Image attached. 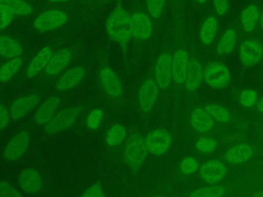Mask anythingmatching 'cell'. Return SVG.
Wrapping results in <instances>:
<instances>
[{
  "label": "cell",
  "instance_id": "obj_1",
  "mask_svg": "<svg viewBox=\"0 0 263 197\" xmlns=\"http://www.w3.org/2000/svg\"><path fill=\"white\" fill-rule=\"evenodd\" d=\"M106 30L109 37L117 43L125 46L132 37L130 32V19L129 13L119 1L113 11L110 13L107 23Z\"/></svg>",
  "mask_w": 263,
  "mask_h": 197
},
{
  "label": "cell",
  "instance_id": "obj_2",
  "mask_svg": "<svg viewBox=\"0 0 263 197\" xmlns=\"http://www.w3.org/2000/svg\"><path fill=\"white\" fill-rule=\"evenodd\" d=\"M148 151L145 145V139L138 132L132 133L123 147L122 157L124 163L133 170H138L144 164Z\"/></svg>",
  "mask_w": 263,
  "mask_h": 197
},
{
  "label": "cell",
  "instance_id": "obj_3",
  "mask_svg": "<svg viewBox=\"0 0 263 197\" xmlns=\"http://www.w3.org/2000/svg\"><path fill=\"white\" fill-rule=\"evenodd\" d=\"M82 112L80 106H73L55 113L53 117L43 125L46 134H57L71 127L79 118Z\"/></svg>",
  "mask_w": 263,
  "mask_h": 197
},
{
  "label": "cell",
  "instance_id": "obj_4",
  "mask_svg": "<svg viewBox=\"0 0 263 197\" xmlns=\"http://www.w3.org/2000/svg\"><path fill=\"white\" fill-rule=\"evenodd\" d=\"M132 37L139 41L149 39L153 33V19L146 10L136 8L129 13Z\"/></svg>",
  "mask_w": 263,
  "mask_h": 197
},
{
  "label": "cell",
  "instance_id": "obj_5",
  "mask_svg": "<svg viewBox=\"0 0 263 197\" xmlns=\"http://www.w3.org/2000/svg\"><path fill=\"white\" fill-rule=\"evenodd\" d=\"M231 79V72L227 65L219 61L209 63L203 69V82L212 88H223Z\"/></svg>",
  "mask_w": 263,
  "mask_h": 197
},
{
  "label": "cell",
  "instance_id": "obj_6",
  "mask_svg": "<svg viewBox=\"0 0 263 197\" xmlns=\"http://www.w3.org/2000/svg\"><path fill=\"white\" fill-rule=\"evenodd\" d=\"M69 18V14L64 9L51 8L39 13L33 21V27L40 32L50 31L64 26Z\"/></svg>",
  "mask_w": 263,
  "mask_h": 197
},
{
  "label": "cell",
  "instance_id": "obj_7",
  "mask_svg": "<svg viewBox=\"0 0 263 197\" xmlns=\"http://www.w3.org/2000/svg\"><path fill=\"white\" fill-rule=\"evenodd\" d=\"M173 136L171 132L164 128H156L151 130L145 137V145L148 153L154 156L165 154L172 147Z\"/></svg>",
  "mask_w": 263,
  "mask_h": 197
},
{
  "label": "cell",
  "instance_id": "obj_8",
  "mask_svg": "<svg viewBox=\"0 0 263 197\" xmlns=\"http://www.w3.org/2000/svg\"><path fill=\"white\" fill-rule=\"evenodd\" d=\"M159 95V86L152 77L141 84L138 93V104L143 113H149L155 106Z\"/></svg>",
  "mask_w": 263,
  "mask_h": 197
},
{
  "label": "cell",
  "instance_id": "obj_9",
  "mask_svg": "<svg viewBox=\"0 0 263 197\" xmlns=\"http://www.w3.org/2000/svg\"><path fill=\"white\" fill-rule=\"evenodd\" d=\"M31 143V134L27 130L20 131L9 140L3 150V157L7 161L20 159L28 150Z\"/></svg>",
  "mask_w": 263,
  "mask_h": 197
},
{
  "label": "cell",
  "instance_id": "obj_10",
  "mask_svg": "<svg viewBox=\"0 0 263 197\" xmlns=\"http://www.w3.org/2000/svg\"><path fill=\"white\" fill-rule=\"evenodd\" d=\"M154 79L161 89H166L172 84V54L168 51H163L158 55L154 66Z\"/></svg>",
  "mask_w": 263,
  "mask_h": 197
},
{
  "label": "cell",
  "instance_id": "obj_11",
  "mask_svg": "<svg viewBox=\"0 0 263 197\" xmlns=\"http://www.w3.org/2000/svg\"><path fill=\"white\" fill-rule=\"evenodd\" d=\"M200 179L208 185L219 184L226 175V165L218 159H209L204 161L198 169Z\"/></svg>",
  "mask_w": 263,
  "mask_h": 197
},
{
  "label": "cell",
  "instance_id": "obj_12",
  "mask_svg": "<svg viewBox=\"0 0 263 197\" xmlns=\"http://www.w3.org/2000/svg\"><path fill=\"white\" fill-rule=\"evenodd\" d=\"M238 57L246 67L258 64L263 57L262 44L256 39H246L238 47Z\"/></svg>",
  "mask_w": 263,
  "mask_h": 197
},
{
  "label": "cell",
  "instance_id": "obj_13",
  "mask_svg": "<svg viewBox=\"0 0 263 197\" xmlns=\"http://www.w3.org/2000/svg\"><path fill=\"white\" fill-rule=\"evenodd\" d=\"M190 57L188 51L184 47H178L172 54V69H173V81L177 85H183Z\"/></svg>",
  "mask_w": 263,
  "mask_h": 197
},
{
  "label": "cell",
  "instance_id": "obj_14",
  "mask_svg": "<svg viewBox=\"0 0 263 197\" xmlns=\"http://www.w3.org/2000/svg\"><path fill=\"white\" fill-rule=\"evenodd\" d=\"M100 82L104 91L111 97H119L123 92V86L118 75L110 68L103 67L100 71Z\"/></svg>",
  "mask_w": 263,
  "mask_h": 197
},
{
  "label": "cell",
  "instance_id": "obj_15",
  "mask_svg": "<svg viewBox=\"0 0 263 197\" xmlns=\"http://www.w3.org/2000/svg\"><path fill=\"white\" fill-rule=\"evenodd\" d=\"M40 101L39 93H30L16 98L9 108L10 116L14 120H18L34 109Z\"/></svg>",
  "mask_w": 263,
  "mask_h": 197
},
{
  "label": "cell",
  "instance_id": "obj_16",
  "mask_svg": "<svg viewBox=\"0 0 263 197\" xmlns=\"http://www.w3.org/2000/svg\"><path fill=\"white\" fill-rule=\"evenodd\" d=\"M204 67L197 57H191L183 85L189 92L195 91L203 82Z\"/></svg>",
  "mask_w": 263,
  "mask_h": 197
},
{
  "label": "cell",
  "instance_id": "obj_17",
  "mask_svg": "<svg viewBox=\"0 0 263 197\" xmlns=\"http://www.w3.org/2000/svg\"><path fill=\"white\" fill-rule=\"evenodd\" d=\"M61 104V98L58 95H51L45 100L36 110L33 122L36 125H44L47 123L53 115L57 113V110Z\"/></svg>",
  "mask_w": 263,
  "mask_h": 197
},
{
  "label": "cell",
  "instance_id": "obj_18",
  "mask_svg": "<svg viewBox=\"0 0 263 197\" xmlns=\"http://www.w3.org/2000/svg\"><path fill=\"white\" fill-rule=\"evenodd\" d=\"M254 155V149L249 144L239 143L231 146L224 153V158L229 164L240 165L248 162Z\"/></svg>",
  "mask_w": 263,
  "mask_h": 197
},
{
  "label": "cell",
  "instance_id": "obj_19",
  "mask_svg": "<svg viewBox=\"0 0 263 197\" xmlns=\"http://www.w3.org/2000/svg\"><path fill=\"white\" fill-rule=\"evenodd\" d=\"M21 189L28 194H36L42 188V178L34 168H25L18 175Z\"/></svg>",
  "mask_w": 263,
  "mask_h": 197
},
{
  "label": "cell",
  "instance_id": "obj_20",
  "mask_svg": "<svg viewBox=\"0 0 263 197\" xmlns=\"http://www.w3.org/2000/svg\"><path fill=\"white\" fill-rule=\"evenodd\" d=\"M85 74L86 72L83 67H73L60 76V78L57 81L55 88L60 91L69 90L78 85L84 79Z\"/></svg>",
  "mask_w": 263,
  "mask_h": 197
},
{
  "label": "cell",
  "instance_id": "obj_21",
  "mask_svg": "<svg viewBox=\"0 0 263 197\" xmlns=\"http://www.w3.org/2000/svg\"><path fill=\"white\" fill-rule=\"evenodd\" d=\"M190 124L196 132L208 133L214 128L215 120L211 117L204 107H197L191 112Z\"/></svg>",
  "mask_w": 263,
  "mask_h": 197
},
{
  "label": "cell",
  "instance_id": "obj_22",
  "mask_svg": "<svg viewBox=\"0 0 263 197\" xmlns=\"http://www.w3.org/2000/svg\"><path fill=\"white\" fill-rule=\"evenodd\" d=\"M261 9L256 3L247 4L239 14V25L243 32L251 33L253 32L257 25H259Z\"/></svg>",
  "mask_w": 263,
  "mask_h": 197
},
{
  "label": "cell",
  "instance_id": "obj_23",
  "mask_svg": "<svg viewBox=\"0 0 263 197\" xmlns=\"http://www.w3.org/2000/svg\"><path fill=\"white\" fill-rule=\"evenodd\" d=\"M72 58V52L65 48L62 49L54 54L51 55L49 58L46 67H45V72L48 76H54L59 73H61L71 62Z\"/></svg>",
  "mask_w": 263,
  "mask_h": 197
},
{
  "label": "cell",
  "instance_id": "obj_24",
  "mask_svg": "<svg viewBox=\"0 0 263 197\" xmlns=\"http://www.w3.org/2000/svg\"><path fill=\"white\" fill-rule=\"evenodd\" d=\"M52 55V48L51 46H45L43 47L29 63L27 70H26V75L29 78L35 77L37 74H39L43 69H45L49 58Z\"/></svg>",
  "mask_w": 263,
  "mask_h": 197
},
{
  "label": "cell",
  "instance_id": "obj_25",
  "mask_svg": "<svg viewBox=\"0 0 263 197\" xmlns=\"http://www.w3.org/2000/svg\"><path fill=\"white\" fill-rule=\"evenodd\" d=\"M219 23L215 15L206 16L199 28V39L203 45H211L217 36Z\"/></svg>",
  "mask_w": 263,
  "mask_h": 197
},
{
  "label": "cell",
  "instance_id": "obj_26",
  "mask_svg": "<svg viewBox=\"0 0 263 197\" xmlns=\"http://www.w3.org/2000/svg\"><path fill=\"white\" fill-rule=\"evenodd\" d=\"M236 40H237V34L233 27L227 28L222 35L220 36L219 40L216 44V51L220 55H227L230 54L235 46H236Z\"/></svg>",
  "mask_w": 263,
  "mask_h": 197
},
{
  "label": "cell",
  "instance_id": "obj_27",
  "mask_svg": "<svg viewBox=\"0 0 263 197\" xmlns=\"http://www.w3.org/2000/svg\"><path fill=\"white\" fill-rule=\"evenodd\" d=\"M24 49L18 41L7 35H0V54L4 57L13 58L21 56Z\"/></svg>",
  "mask_w": 263,
  "mask_h": 197
},
{
  "label": "cell",
  "instance_id": "obj_28",
  "mask_svg": "<svg viewBox=\"0 0 263 197\" xmlns=\"http://www.w3.org/2000/svg\"><path fill=\"white\" fill-rule=\"evenodd\" d=\"M13 13L14 16H28L34 13L35 6L26 0H0Z\"/></svg>",
  "mask_w": 263,
  "mask_h": 197
},
{
  "label": "cell",
  "instance_id": "obj_29",
  "mask_svg": "<svg viewBox=\"0 0 263 197\" xmlns=\"http://www.w3.org/2000/svg\"><path fill=\"white\" fill-rule=\"evenodd\" d=\"M23 65L22 57H13L0 67V82L5 83L9 81L21 69Z\"/></svg>",
  "mask_w": 263,
  "mask_h": 197
},
{
  "label": "cell",
  "instance_id": "obj_30",
  "mask_svg": "<svg viewBox=\"0 0 263 197\" xmlns=\"http://www.w3.org/2000/svg\"><path fill=\"white\" fill-rule=\"evenodd\" d=\"M204 109L208 111L211 117L215 120V122L226 124L231 120L230 111L226 107L220 104H209L204 107Z\"/></svg>",
  "mask_w": 263,
  "mask_h": 197
},
{
  "label": "cell",
  "instance_id": "obj_31",
  "mask_svg": "<svg viewBox=\"0 0 263 197\" xmlns=\"http://www.w3.org/2000/svg\"><path fill=\"white\" fill-rule=\"evenodd\" d=\"M226 194V188L224 186L213 184L205 187H201L193 190L188 194L190 197H221Z\"/></svg>",
  "mask_w": 263,
  "mask_h": 197
},
{
  "label": "cell",
  "instance_id": "obj_32",
  "mask_svg": "<svg viewBox=\"0 0 263 197\" xmlns=\"http://www.w3.org/2000/svg\"><path fill=\"white\" fill-rule=\"evenodd\" d=\"M125 135H126L125 127L120 123H116L108 129L106 133V144L109 147L116 146L125 139Z\"/></svg>",
  "mask_w": 263,
  "mask_h": 197
},
{
  "label": "cell",
  "instance_id": "obj_33",
  "mask_svg": "<svg viewBox=\"0 0 263 197\" xmlns=\"http://www.w3.org/2000/svg\"><path fill=\"white\" fill-rule=\"evenodd\" d=\"M145 10L153 21H158L163 15L167 0H144Z\"/></svg>",
  "mask_w": 263,
  "mask_h": 197
},
{
  "label": "cell",
  "instance_id": "obj_34",
  "mask_svg": "<svg viewBox=\"0 0 263 197\" xmlns=\"http://www.w3.org/2000/svg\"><path fill=\"white\" fill-rule=\"evenodd\" d=\"M217 141L210 136H200L196 140L194 147L197 152L201 154H210L214 152L217 148Z\"/></svg>",
  "mask_w": 263,
  "mask_h": 197
},
{
  "label": "cell",
  "instance_id": "obj_35",
  "mask_svg": "<svg viewBox=\"0 0 263 197\" xmlns=\"http://www.w3.org/2000/svg\"><path fill=\"white\" fill-rule=\"evenodd\" d=\"M199 162L195 157L186 156L181 160L179 164V169L183 174L191 175L199 169Z\"/></svg>",
  "mask_w": 263,
  "mask_h": 197
},
{
  "label": "cell",
  "instance_id": "obj_36",
  "mask_svg": "<svg viewBox=\"0 0 263 197\" xmlns=\"http://www.w3.org/2000/svg\"><path fill=\"white\" fill-rule=\"evenodd\" d=\"M238 102L245 108H253L258 102V93L254 89H245L238 94Z\"/></svg>",
  "mask_w": 263,
  "mask_h": 197
},
{
  "label": "cell",
  "instance_id": "obj_37",
  "mask_svg": "<svg viewBox=\"0 0 263 197\" xmlns=\"http://www.w3.org/2000/svg\"><path fill=\"white\" fill-rule=\"evenodd\" d=\"M103 115H104L103 110L100 108H96V109L91 110L86 118L87 127L90 130H96L100 126V124L103 120Z\"/></svg>",
  "mask_w": 263,
  "mask_h": 197
},
{
  "label": "cell",
  "instance_id": "obj_38",
  "mask_svg": "<svg viewBox=\"0 0 263 197\" xmlns=\"http://www.w3.org/2000/svg\"><path fill=\"white\" fill-rule=\"evenodd\" d=\"M13 17L14 15L11 10L3 2L0 1V30L8 27L12 22Z\"/></svg>",
  "mask_w": 263,
  "mask_h": 197
},
{
  "label": "cell",
  "instance_id": "obj_39",
  "mask_svg": "<svg viewBox=\"0 0 263 197\" xmlns=\"http://www.w3.org/2000/svg\"><path fill=\"white\" fill-rule=\"evenodd\" d=\"M21 195V192L11 184L5 181L0 182V197H17Z\"/></svg>",
  "mask_w": 263,
  "mask_h": 197
},
{
  "label": "cell",
  "instance_id": "obj_40",
  "mask_svg": "<svg viewBox=\"0 0 263 197\" xmlns=\"http://www.w3.org/2000/svg\"><path fill=\"white\" fill-rule=\"evenodd\" d=\"M212 5L215 13L219 16H224L229 10V0H212Z\"/></svg>",
  "mask_w": 263,
  "mask_h": 197
},
{
  "label": "cell",
  "instance_id": "obj_41",
  "mask_svg": "<svg viewBox=\"0 0 263 197\" xmlns=\"http://www.w3.org/2000/svg\"><path fill=\"white\" fill-rule=\"evenodd\" d=\"M81 196L82 197H103L104 189L101 184L96 183V184L91 185L87 190H85Z\"/></svg>",
  "mask_w": 263,
  "mask_h": 197
},
{
  "label": "cell",
  "instance_id": "obj_42",
  "mask_svg": "<svg viewBox=\"0 0 263 197\" xmlns=\"http://www.w3.org/2000/svg\"><path fill=\"white\" fill-rule=\"evenodd\" d=\"M10 117L11 116L9 110H7V108L4 105L0 104V130L8 125Z\"/></svg>",
  "mask_w": 263,
  "mask_h": 197
},
{
  "label": "cell",
  "instance_id": "obj_43",
  "mask_svg": "<svg viewBox=\"0 0 263 197\" xmlns=\"http://www.w3.org/2000/svg\"><path fill=\"white\" fill-rule=\"evenodd\" d=\"M111 0H86V3L90 6H103L109 3Z\"/></svg>",
  "mask_w": 263,
  "mask_h": 197
},
{
  "label": "cell",
  "instance_id": "obj_44",
  "mask_svg": "<svg viewBox=\"0 0 263 197\" xmlns=\"http://www.w3.org/2000/svg\"><path fill=\"white\" fill-rule=\"evenodd\" d=\"M47 3L49 4H53V5H58V4H65L68 2H71L72 0H45Z\"/></svg>",
  "mask_w": 263,
  "mask_h": 197
},
{
  "label": "cell",
  "instance_id": "obj_45",
  "mask_svg": "<svg viewBox=\"0 0 263 197\" xmlns=\"http://www.w3.org/2000/svg\"><path fill=\"white\" fill-rule=\"evenodd\" d=\"M256 107H257V110L259 111V113L263 114V95L260 98H258Z\"/></svg>",
  "mask_w": 263,
  "mask_h": 197
},
{
  "label": "cell",
  "instance_id": "obj_46",
  "mask_svg": "<svg viewBox=\"0 0 263 197\" xmlns=\"http://www.w3.org/2000/svg\"><path fill=\"white\" fill-rule=\"evenodd\" d=\"M168 1L172 3V5L175 7L176 10H179L183 3V0H168Z\"/></svg>",
  "mask_w": 263,
  "mask_h": 197
},
{
  "label": "cell",
  "instance_id": "obj_47",
  "mask_svg": "<svg viewBox=\"0 0 263 197\" xmlns=\"http://www.w3.org/2000/svg\"><path fill=\"white\" fill-rule=\"evenodd\" d=\"M259 26L261 29H263V8L261 9V12H260V18H259Z\"/></svg>",
  "mask_w": 263,
  "mask_h": 197
},
{
  "label": "cell",
  "instance_id": "obj_48",
  "mask_svg": "<svg viewBox=\"0 0 263 197\" xmlns=\"http://www.w3.org/2000/svg\"><path fill=\"white\" fill-rule=\"evenodd\" d=\"M253 196L254 197H263V190H259L257 192H254Z\"/></svg>",
  "mask_w": 263,
  "mask_h": 197
},
{
  "label": "cell",
  "instance_id": "obj_49",
  "mask_svg": "<svg viewBox=\"0 0 263 197\" xmlns=\"http://www.w3.org/2000/svg\"><path fill=\"white\" fill-rule=\"evenodd\" d=\"M196 4H199V5H204L208 3L209 0H193Z\"/></svg>",
  "mask_w": 263,
  "mask_h": 197
},
{
  "label": "cell",
  "instance_id": "obj_50",
  "mask_svg": "<svg viewBox=\"0 0 263 197\" xmlns=\"http://www.w3.org/2000/svg\"><path fill=\"white\" fill-rule=\"evenodd\" d=\"M262 49H263V43H262Z\"/></svg>",
  "mask_w": 263,
  "mask_h": 197
}]
</instances>
